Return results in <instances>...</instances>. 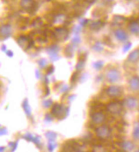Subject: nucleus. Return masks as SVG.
<instances>
[{"label": "nucleus", "instance_id": "f257e3e1", "mask_svg": "<svg viewBox=\"0 0 139 152\" xmlns=\"http://www.w3.org/2000/svg\"><path fill=\"white\" fill-rule=\"evenodd\" d=\"M112 130L108 125H100L96 128V135L101 140H106L111 137Z\"/></svg>", "mask_w": 139, "mask_h": 152}, {"label": "nucleus", "instance_id": "473e14b6", "mask_svg": "<svg viewBox=\"0 0 139 152\" xmlns=\"http://www.w3.org/2000/svg\"><path fill=\"white\" fill-rule=\"evenodd\" d=\"M104 3H106V4H110L114 0H102Z\"/></svg>", "mask_w": 139, "mask_h": 152}, {"label": "nucleus", "instance_id": "f704fd0d", "mask_svg": "<svg viewBox=\"0 0 139 152\" xmlns=\"http://www.w3.org/2000/svg\"><path fill=\"white\" fill-rule=\"evenodd\" d=\"M7 53H8V55H10V57H12V55H13V53L11 51H8Z\"/></svg>", "mask_w": 139, "mask_h": 152}, {"label": "nucleus", "instance_id": "c85d7f7f", "mask_svg": "<svg viewBox=\"0 0 139 152\" xmlns=\"http://www.w3.org/2000/svg\"><path fill=\"white\" fill-rule=\"evenodd\" d=\"M33 135H32L31 133H28V134H26L25 136H24V138H26L27 140H28V141H32V139H33Z\"/></svg>", "mask_w": 139, "mask_h": 152}, {"label": "nucleus", "instance_id": "72a5a7b5", "mask_svg": "<svg viewBox=\"0 0 139 152\" xmlns=\"http://www.w3.org/2000/svg\"><path fill=\"white\" fill-rule=\"evenodd\" d=\"M87 22H88V20H83L82 21H80V25H81V26H84V25H85Z\"/></svg>", "mask_w": 139, "mask_h": 152}, {"label": "nucleus", "instance_id": "6e6552de", "mask_svg": "<svg viewBox=\"0 0 139 152\" xmlns=\"http://www.w3.org/2000/svg\"><path fill=\"white\" fill-rule=\"evenodd\" d=\"M52 115H54L55 117L56 118H61L63 117L64 115H65V110H64V108L61 104H54L52 107V110H51V113H50Z\"/></svg>", "mask_w": 139, "mask_h": 152}, {"label": "nucleus", "instance_id": "423d86ee", "mask_svg": "<svg viewBox=\"0 0 139 152\" xmlns=\"http://www.w3.org/2000/svg\"><path fill=\"white\" fill-rule=\"evenodd\" d=\"M122 106L120 102H112L107 105V109L112 115H120L122 112Z\"/></svg>", "mask_w": 139, "mask_h": 152}, {"label": "nucleus", "instance_id": "c9c22d12", "mask_svg": "<svg viewBox=\"0 0 139 152\" xmlns=\"http://www.w3.org/2000/svg\"><path fill=\"white\" fill-rule=\"evenodd\" d=\"M87 1H88V2H94L95 0H87Z\"/></svg>", "mask_w": 139, "mask_h": 152}, {"label": "nucleus", "instance_id": "20e7f679", "mask_svg": "<svg viewBox=\"0 0 139 152\" xmlns=\"http://www.w3.org/2000/svg\"><path fill=\"white\" fill-rule=\"evenodd\" d=\"M138 98L136 97H128L124 100L123 105L128 109L134 110L138 108Z\"/></svg>", "mask_w": 139, "mask_h": 152}, {"label": "nucleus", "instance_id": "2eb2a0df", "mask_svg": "<svg viewBox=\"0 0 139 152\" xmlns=\"http://www.w3.org/2000/svg\"><path fill=\"white\" fill-rule=\"evenodd\" d=\"M129 30L131 31V32L136 36H138L139 34V23L138 21H132L130 26H129Z\"/></svg>", "mask_w": 139, "mask_h": 152}, {"label": "nucleus", "instance_id": "bb28decb", "mask_svg": "<svg viewBox=\"0 0 139 152\" xmlns=\"http://www.w3.org/2000/svg\"><path fill=\"white\" fill-rule=\"evenodd\" d=\"M52 121H53V115L50 113L47 114L46 115H45V122L49 123V122H51Z\"/></svg>", "mask_w": 139, "mask_h": 152}, {"label": "nucleus", "instance_id": "ddd939ff", "mask_svg": "<svg viewBox=\"0 0 139 152\" xmlns=\"http://www.w3.org/2000/svg\"><path fill=\"white\" fill-rule=\"evenodd\" d=\"M30 40L28 37L26 36H20L17 39V43L18 45L21 46L23 50H27L30 47Z\"/></svg>", "mask_w": 139, "mask_h": 152}, {"label": "nucleus", "instance_id": "9d476101", "mask_svg": "<svg viewBox=\"0 0 139 152\" xmlns=\"http://www.w3.org/2000/svg\"><path fill=\"white\" fill-rule=\"evenodd\" d=\"M12 32V27L10 24H3L0 26V35L3 38H9Z\"/></svg>", "mask_w": 139, "mask_h": 152}, {"label": "nucleus", "instance_id": "f3484780", "mask_svg": "<svg viewBox=\"0 0 139 152\" xmlns=\"http://www.w3.org/2000/svg\"><path fill=\"white\" fill-rule=\"evenodd\" d=\"M22 107H23L24 112H25V114L27 115V116H28L29 119H31L32 118V108H31V107H30V105H29V104H28V100H27V99H26V100L23 102Z\"/></svg>", "mask_w": 139, "mask_h": 152}, {"label": "nucleus", "instance_id": "5701e85b", "mask_svg": "<svg viewBox=\"0 0 139 152\" xmlns=\"http://www.w3.org/2000/svg\"><path fill=\"white\" fill-rule=\"evenodd\" d=\"M93 67L96 68V70H100L103 67V62L102 61H96L95 63H93Z\"/></svg>", "mask_w": 139, "mask_h": 152}, {"label": "nucleus", "instance_id": "2f4dec72", "mask_svg": "<svg viewBox=\"0 0 139 152\" xmlns=\"http://www.w3.org/2000/svg\"><path fill=\"white\" fill-rule=\"evenodd\" d=\"M131 46V43H127V45H125V46L124 47V51H126V50H129V48Z\"/></svg>", "mask_w": 139, "mask_h": 152}, {"label": "nucleus", "instance_id": "f03ea898", "mask_svg": "<svg viewBox=\"0 0 139 152\" xmlns=\"http://www.w3.org/2000/svg\"><path fill=\"white\" fill-rule=\"evenodd\" d=\"M121 79V73L118 68H113L108 69L105 74V79L110 84L117 83Z\"/></svg>", "mask_w": 139, "mask_h": 152}, {"label": "nucleus", "instance_id": "6ab92c4d", "mask_svg": "<svg viewBox=\"0 0 139 152\" xmlns=\"http://www.w3.org/2000/svg\"><path fill=\"white\" fill-rule=\"evenodd\" d=\"M125 18L123 16H120V15H115L114 17V23H115L116 25H123L124 23L125 22Z\"/></svg>", "mask_w": 139, "mask_h": 152}, {"label": "nucleus", "instance_id": "dca6fc26", "mask_svg": "<svg viewBox=\"0 0 139 152\" xmlns=\"http://www.w3.org/2000/svg\"><path fill=\"white\" fill-rule=\"evenodd\" d=\"M121 147L126 151H131L135 148V144L131 141H124L121 143Z\"/></svg>", "mask_w": 139, "mask_h": 152}, {"label": "nucleus", "instance_id": "a211bd4d", "mask_svg": "<svg viewBox=\"0 0 139 152\" xmlns=\"http://www.w3.org/2000/svg\"><path fill=\"white\" fill-rule=\"evenodd\" d=\"M103 26V23L100 21H92L90 23V28L92 30L97 31L102 28V27Z\"/></svg>", "mask_w": 139, "mask_h": 152}, {"label": "nucleus", "instance_id": "393cba45", "mask_svg": "<svg viewBox=\"0 0 139 152\" xmlns=\"http://www.w3.org/2000/svg\"><path fill=\"white\" fill-rule=\"evenodd\" d=\"M32 142H33L38 147L41 148V142H40V138H39V137H33Z\"/></svg>", "mask_w": 139, "mask_h": 152}, {"label": "nucleus", "instance_id": "7ed1b4c3", "mask_svg": "<svg viewBox=\"0 0 139 152\" xmlns=\"http://www.w3.org/2000/svg\"><path fill=\"white\" fill-rule=\"evenodd\" d=\"M106 119H107L106 115L103 112H101V111L94 112L91 115V120H92V123H94L95 125H98V126L103 124L106 121Z\"/></svg>", "mask_w": 139, "mask_h": 152}, {"label": "nucleus", "instance_id": "9b49d317", "mask_svg": "<svg viewBox=\"0 0 139 152\" xmlns=\"http://www.w3.org/2000/svg\"><path fill=\"white\" fill-rule=\"evenodd\" d=\"M138 59L139 50L138 49H135L134 50H132V51L129 54V56H128L126 61H128V63H130V64H136V63L138 62Z\"/></svg>", "mask_w": 139, "mask_h": 152}, {"label": "nucleus", "instance_id": "f8f14e48", "mask_svg": "<svg viewBox=\"0 0 139 152\" xmlns=\"http://www.w3.org/2000/svg\"><path fill=\"white\" fill-rule=\"evenodd\" d=\"M55 37L56 39H58L59 40H63L67 38L68 36V30L66 29V28H56L55 30Z\"/></svg>", "mask_w": 139, "mask_h": 152}, {"label": "nucleus", "instance_id": "b1692460", "mask_svg": "<svg viewBox=\"0 0 139 152\" xmlns=\"http://www.w3.org/2000/svg\"><path fill=\"white\" fill-rule=\"evenodd\" d=\"M52 105H53V102H52L51 99H47V100L43 102V107L45 108H50Z\"/></svg>", "mask_w": 139, "mask_h": 152}, {"label": "nucleus", "instance_id": "a878e982", "mask_svg": "<svg viewBox=\"0 0 139 152\" xmlns=\"http://www.w3.org/2000/svg\"><path fill=\"white\" fill-rule=\"evenodd\" d=\"M56 144L54 143V141H52V142H50V144H49V145H48V149H49V151L50 152H52L54 150H55V148H56Z\"/></svg>", "mask_w": 139, "mask_h": 152}, {"label": "nucleus", "instance_id": "7c9ffc66", "mask_svg": "<svg viewBox=\"0 0 139 152\" xmlns=\"http://www.w3.org/2000/svg\"><path fill=\"white\" fill-rule=\"evenodd\" d=\"M79 42H80V39H79L78 36L74 37V38L73 39V43H74V44H78Z\"/></svg>", "mask_w": 139, "mask_h": 152}, {"label": "nucleus", "instance_id": "e433bc0d", "mask_svg": "<svg viewBox=\"0 0 139 152\" xmlns=\"http://www.w3.org/2000/svg\"><path fill=\"white\" fill-rule=\"evenodd\" d=\"M134 152H138V151H134Z\"/></svg>", "mask_w": 139, "mask_h": 152}, {"label": "nucleus", "instance_id": "cd10ccee", "mask_svg": "<svg viewBox=\"0 0 139 152\" xmlns=\"http://www.w3.org/2000/svg\"><path fill=\"white\" fill-rule=\"evenodd\" d=\"M39 65L41 67V68H45L47 65V61L45 59H41L39 61Z\"/></svg>", "mask_w": 139, "mask_h": 152}, {"label": "nucleus", "instance_id": "412c9836", "mask_svg": "<svg viewBox=\"0 0 139 152\" xmlns=\"http://www.w3.org/2000/svg\"><path fill=\"white\" fill-rule=\"evenodd\" d=\"M132 137H133V138H134L135 140H137V141L139 139V126L138 122H137V124H136V126H135L134 129H133Z\"/></svg>", "mask_w": 139, "mask_h": 152}, {"label": "nucleus", "instance_id": "1a4fd4ad", "mask_svg": "<svg viewBox=\"0 0 139 152\" xmlns=\"http://www.w3.org/2000/svg\"><path fill=\"white\" fill-rule=\"evenodd\" d=\"M114 36L120 42H126L128 40V34L121 28H118L114 31Z\"/></svg>", "mask_w": 139, "mask_h": 152}, {"label": "nucleus", "instance_id": "4be33fe9", "mask_svg": "<svg viewBox=\"0 0 139 152\" xmlns=\"http://www.w3.org/2000/svg\"><path fill=\"white\" fill-rule=\"evenodd\" d=\"M103 49V47L102 46V44H101L100 42H96V43L95 44V46H93V50H94L95 51H97V52L102 51Z\"/></svg>", "mask_w": 139, "mask_h": 152}, {"label": "nucleus", "instance_id": "0eeeda50", "mask_svg": "<svg viewBox=\"0 0 139 152\" xmlns=\"http://www.w3.org/2000/svg\"><path fill=\"white\" fill-rule=\"evenodd\" d=\"M128 86L131 91L133 92H138L139 91V78L138 75L131 76L128 80Z\"/></svg>", "mask_w": 139, "mask_h": 152}, {"label": "nucleus", "instance_id": "4468645a", "mask_svg": "<svg viewBox=\"0 0 139 152\" xmlns=\"http://www.w3.org/2000/svg\"><path fill=\"white\" fill-rule=\"evenodd\" d=\"M20 5L22 9L28 10H31L32 8H33L34 1L33 0H21Z\"/></svg>", "mask_w": 139, "mask_h": 152}, {"label": "nucleus", "instance_id": "39448f33", "mask_svg": "<svg viewBox=\"0 0 139 152\" xmlns=\"http://www.w3.org/2000/svg\"><path fill=\"white\" fill-rule=\"evenodd\" d=\"M106 93L110 97H119L122 95V88L119 86L112 85L106 89Z\"/></svg>", "mask_w": 139, "mask_h": 152}, {"label": "nucleus", "instance_id": "c756f323", "mask_svg": "<svg viewBox=\"0 0 139 152\" xmlns=\"http://www.w3.org/2000/svg\"><path fill=\"white\" fill-rule=\"evenodd\" d=\"M84 64H85L84 61H78V63L77 66H76V68H77V69H80V68H82V67L84 66Z\"/></svg>", "mask_w": 139, "mask_h": 152}, {"label": "nucleus", "instance_id": "aec40b11", "mask_svg": "<svg viewBox=\"0 0 139 152\" xmlns=\"http://www.w3.org/2000/svg\"><path fill=\"white\" fill-rule=\"evenodd\" d=\"M45 137H47V139L50 141V142H52L56 139V137H57V134L52 131H48L47 133H45Z\"/></svg>", "mask_w": 139, "mask_h": 152}]
</instances>
